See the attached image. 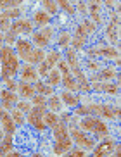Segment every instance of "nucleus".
Listing matches in <instances>:
<instances>
[{
  "label": "nucleus",
  "instance_id": "obj_1",
  "mask_svg": "<svg viewBox=\"0 0 121 157\" xmlns=\"http://www.w3.org/2000/svg\"><path fill=\"white\" fill-rule=\"evenodd\" d=\"M52 131H54V138H56L54 152H56L57 155H62V154H66L71 148V145H73V138H71V135H69V129H68L66 123L57 121V124L52 128Z\"/></svg>",
  "mask_w": 121,
  "mask_h": 157
},
{
  "label": "nucleus",
  "instance_id": "obj_2",
  "mask_svg": "<svg viewBox=\"0 0 121 157\" xmlns=\"http://www.w3.org/2000/svg\"><path fill=\"white\" fill-rule=\"evenodd\" d=\"M0 62H2V76H4L5 79L12 78L14 74H18L19 60H18V56L14 54V50H12L10 47L0 48Z\"/></svg>",
  "mask_w": 121,
  "mask_h": 157
},
{
  "label": "nucleus",
  "instance_id": "obj_3",
  "mask_svg": "<svg viewBox=\"0 0 121 157\" xmlns=\"http://www.w3.org/2000/svg\"><path fill=\"white\" fill-rule=\"evenodd\" d=\"M66 57H68V66H69V71L76 76V79H78V85H80V90H83V92H90L92 88H90L88 85V79L85 78V74L81 73V69H80V66H78V60H76V54L73 48H69L68 50V54H66Z\"/></svg>",
  "mask_w": 121,
  "mask_h": 157
},
{
  "label": "nucleus",
  "instance_id": "obj_4",
  "mask_svg": "<svg viewBox=\"0 0 121 157\" xmlns=\"http://www.w3.org/2000/svg\"><path fill=\"white\" fill-rule=\"evenodd\" d=\"M80 126H81V129H83V131H92V133L97 135V136H104V135H107L106 123H102V121L97 119V117H92V116L83 117V119H81V123H80Z\"/></svg>",
  "mask_w": 121,
  "mask_h": 157
},
{
  "label": "nucleus",
  "instance_id": "obj_5",
  "mask_svg": "<svg viewBox=\"0 0 121 157\" xmlns=\"http://www.w3.org/2000/svg\"><path fill=\"white\" fill-rule=\"evenodd\" d=\"M69 135H71V138L76 142V145L85 148V150H92V148L95 147V138H92L90 135L83 133V131H78L76 128H71Z\"/></svg>",
  "mask_w": 121,
  "mask_h": 157
},
{
  "label": "nucleus",
  "instance_id": "obj_6",
  "mask_svg": "<svg viewBox=\"0 0 121 157\" xmlns=\"http://www.w3.org/2000/svg\"><path fill=\"white\" fill-rule=\"evenodd\" d=\"M43 112H45V107H38V105L31 107L28 111V123L40 131H43L47 128L45 123H43Z\"/></svg>",
  "mask_w": 121,
  "mask_h": 157
},
{
  "label": "nucleus",
  "instance_id": "obj_7",
  "mask_svg": "<svg viewBox=\"0 0 121 157\" xmlns=\"http://www.w3.org/2000/svg\"><path fill=\"white\" fill-rule=\"evenodd\" d=\"M60 59V54L59 52H50L49 56H45L43 57V60L38 64V74H42V76H47V73H49V69H52L54 67V64H56L57 60Z\"/></svg>",
  "mask_w": 121,
  "mask_h": 157
},
{
  "label": "nucleus",
  "instance_id": "obj_8",
  "mask_svg": "<svg viewBox=\"0 0 121 157\" xmlns=\"http://www.w3.org/2000/svg\"><path fill=\"white\" fill-rule=\"evenodd\" d=\"M50 38H52V29L50 28H42L33 35L31 42L35 43L38 48H43V47H47L49 43H50Z\"/></svg>",
  "mask_w": 121,
  "mask_h": 157
},
{
  "label": "nucleus",
  "instance_id": "obj_9",
  "mask_svg": "<svg viewBox=\"0 0 121 157\" xmlns=\"http://www.w3.org/2000/svg\"><path fill=\"white\" fill-rule=\"evenodd\" d=\"M33 29V24L31 21H28V19H16L14 23L10 24V31L14 33V35H28V33H31Z\"/></svg>",
  "mask_w": 121,
  "mask_h": 157
},
{
  "label": "nucleus",
  "instance_id": "obj_10",
  "mask_svg": "<svg viewBox=\"0 0 121 157\" xmlns=\"http://www.w3.org/2000/svg\"><path fill=\"white\" fill-rule=\"evenodd\" d=\"M112 150H114V142H112L111 138H107V140H104V142L99 143L97 147H93L92 155L93 157H104V155L112 154Z\"/></svg>",
  "mask_w": 121,
  "mask_h": 157
},
{
  "label": "nucleus",
  "instance_id": "obj_11",
  "mask_svg": "<svg viewBox=\"0 0 121 157\" xmlns=\"http://www.w3.org/2000/svg\"><path fill=\"white\" fill-rule=\"evenodd\" d=\"M0 124H2V128H4V131L7 135H14L16 124H14V121H12L9 112L4 111V107H0Z\"/></svg>",
  "mask_w": 121,
  "mask_h": 157
},
{
  "label": "nucleus",
  "instance_id": "obj_12",
  "mask_svg": "<svg viewBox=\"0 0 121 157\" xmlns=\"http://www.w3.org/2000/svg\"><path fill=\"white\" fill-rule=\"evenodd\" d=\"M106 35H107V40L112 45H118V38H119V35H118V14H112L111 23H109V26L106 29Z\"/></svg>",
  "mask_w": 121,
  "mask_h": 157
},
{
  "label": "nucleus",
  "instance_id": "obj_13",
  "mask_svg": "<svg viewBox=\"0 0 121 157\" xmlns=\"http://www.w3.org/2000/svg\"><path fill=\"white\" fill-rule=\"evenodd\" d=\"M16 50H18V56L21 57L23 60H26L29 57L33 50V43L28 42V40H18L16 42Z\"/></svg>",
  "mask_w": 121,
  "mask_h": 157
},
{
  "label": "nucleus",
  "instance_id": "obj_14",
  "mask_svg": "<svg viewBox=\"0 0 121 157\" xmlns=\"http://www.w3.org/2000/svg\"><path fill=\"white\" fill-rule=\"evenodd\" d=\"M38 79V71L33 67L31 64L24 66L23 71H21V81H28V83H35Z\"/></svg>",
  "mask_w": 121,
  "mask_h": 157
},
{
  "label": "nucleus",
  "instance_id": "obj_15",
  "mask_svg": "<svg viewBox=\"0 0 121 157\" xmlns=\"http://www.w3.org/2000/svg\"><path fill=\"white\" fill-rule=\"evenodd\" d=\"M90 56H102V57H109V59H118L119 52L112 47H107V48H90L88 50Z\"/></svg>",
  "mask_w": 121,
  "mask_h": 157
},
{
  "label": "nucleus",
  "instance_id": "obj_16",
  "mask_svg": "<svg viewBox=\"0 0 121 157\" xmlns=\"http://www.w3.org/2000/svg\"><path fill=\"white\" fill-rule=\"evenodd\" d=\"M0 98H2V107L4 109H10V105H14L16 102H18L16 93L10 92V90H2L0 92Z\"/></svg>",
  "mask_w": 121,
  "mask_h": 157
},
{
  "label": "nucleus",
  "instance_id": "obj_17",
  "mask_svg": "<svg viewBox=\"0 0 121 157\" xmlns=\"http://www.w3.org/2000/svg\"><path fill=\"white\" fill-rule=\"evenodd\" d=\"M87 36H88L87 29L83 28V24H80L78 28H76L75 38H73V45H75V48H80V47H83V45H85V42H87Z\"/></svg>",
  "mask_w": 121,
  "mask_h": 157
},
{
  "label": "nucleus",
  "instance_id": "obj_18",
  "mask_svg": "<svg viewBox=\"0 0 121 157\" xmlns=\"http://www.w3.org/2000/svg\"><path fill=\"white\" fill-rule=\"evenodd\" d=\"M18 92L23 98H31L35 95V86L31 83H28V81H21L18 86Z\"/></svg>",
  "mask_w": 121,
  "mask_h": 157
},
{
  "label": "nucleus",
  "instance_id": "obj_19",
  "mask_svg": "<svg viewBox=\"0 0 121 157\" xmlns=\"http://www.w3.org/2000/svg\"><path fill=\"white\" fill-rule=\"evenodd\" d=\"M50 17L52 16L47 12V10H37L35 14H33V21L38 24V26H47V24L50 23Z\"/></svg>",
  "mask_w": 121,
  "mask_h": 157
},
{
  "label": "nucleus",
  "instance_id": "obj_20",
  "mask_svg": "<svg viewBox=\"0 0 121 157\" xmlns=\"http://www.w3.org/2000/svg\"><path fill=\"white\" fill-rule=\"evenodd\" d=\"M43 57H45V52H43L42 48H33L31 54H29V57L26 59V62H28V64H31V66L40 64V62L43 60Z\"/></svg>",
  "mask_w": 121,
  "mask_h": 157
},
{
  "label": "nucleus",
  "instance_id": "obj_21",
  "mask_svg": "<svg viewBox=\"0 0 121 157\" xmlns=\"http://www.w3.org/2000/svg\"><path fill=\"white\" fill-rule=\"evenodd\" d=\"M47 105L50 107V111L56 112V114H59V112L62 111V100H60V97H57V95H49Z\"/></svg>",
  "mask_w": 121,
  "mask_h": 157
},
{
  "label": "nucleus",
  "instance_id": "obj_22",
  "mask_svg": "<svg viewBox=\"0 0 121 157\" xmlns=\"http://www.w3.org/2000/svg\"><path fill=\"white\" fill-rule=\"evenodd\" d=\"M60 100H62V104H68V105L71 107H75L78 105V102H80V97H76L75 92H62V95H60Z\"/></svg>",
  "mask_w": 121,
  "mask_h": 157
},
{
  "label": "nucleus",
  "instance_id": "obj_23",
  "mask_svg": "<svg viewBox=\"0 0 121 157\" xmlns=\"http://www.w3.org/2000/svg\"><path fill=\"white\" fill-rule=\"evenodd\" d=\"M33 86H35V92L40 93V95H43V97H49V95H52V86L50 85H45L43 81H35L33 83Z\"/></svg>",
  "mask_w": 121,
  "mask_h": 157
},
{
  "label": "nucleus",
  "instance_id": "obj_24",
  "mask_svg": "<svg viewBox=\"0 0 121 157\" xmlns=\"http://www.w3.org/2000/svg\"><path fill=\"white\" fill-rule=\"evenodd\" d=\"M12 150V135H7L0 140V155H7Z\"/></svg>",
  "mask_w": 121,
  "mask_h": 157
},
{
  "label": "nucleus",
  "instance_id": "obj_25",
  "mask_svg": "<svg viewBox=\"0 0 121 157\" xmlns=\"http://www.w3.org/2000/svg\"><path fill=\"white\" fill-rule=\"evenodd\" d=\"M99 4L100 0H90L88 4V14L92 16V19L95 23H100V16H99Z\"/></svg>",
  "mask_w": 121,
  "mask_h": 157
},
{
  "label": "nucleus",
  "instance_id": "obj_26",
  "mask_svg": "<svg viewBox=\"0 0 121 157\" xmlns=\"http://www.w3.org/2000/svg\"><path fill=\"white\" fill-rule=\"evenodd\" d=\"M95 88L100 90V92L112 93V95H116V93H118V85L116 83H109V81H106V83H97V85H95Z\"/></svg>",
  "mask_w": 121,
  "mask_h": 157
},
{
  "label": "nucleus",
  "instance_id": "obj_27",
  "mask_svg": "<svg viewBox=\"0 0 121 157\" xmlns=\"http://www.w3.org/2000/svg\"><path fill=\"white\" fill-rule=\"evenodd\" d=\"M57 121H59V117H57V114L56 112H43V123H45V126L47 128H54V126L57 124Z\"/></svg>",
  "mask_w": 121,
  "mask_h": 157
},
{
  "label": "nucleus",
  "instance_id": "obj_28",
  "mask_svg": "<svg viewBox=\"0 0 121 157\" xmlns=\"http://www.w3.org/2000/svg\"><path fill=\"white\" fill-rule=\"evenodd\" d=\"M47 76H49V83H50V86H56V85L60 83V73H59V69H54V67H52V69L47 73Z\"/></svg>",
  "mask_w": 121,
  "mask_h": 157
},
{
  "label": "nucleus",
  "instance_id": "obj_29",
  "mask_svg": "<svg viewBox=\"0 0 121 157\" xmlns=\"http://www.w3.org/2000/svg\"><path fill=\"white\" fill-rule=\"evenodd\" d=\"M10 29V17L7 14V10H4L0 14V31H9Z\"/></svg>",
  "mask_w": 121,
  "mask_h": 157
},
{
  "label": "nucleus",
  "instance_id": "obj_30",
  "mask_svg": "<svg viewBox=\"0 0 121 157\" xmlns=\"http://www.w3.org/2000/svg\"><path fill=\"white\" fill-rule=\"evenodd\" d=\"M42 5L45 7V10H47L50 16L57 14V4L54 2V0H42Z\"/></svg>",
  "mask_w": 121,
  "mask_h": 157
},
{
  "label": "nucleus",
  "instance_id": "obj_31",
  "mask_svg": "<svg viewBox=\"0 0 121 157\" xmlns=\"http://www.w3.org/2000/svg\"><path fill=\"white\" fill-rule=\"evenodd\" d=\"M10 117H12V121H14L16 126H19V124H23L24 123V116H23V112L19 111V109H12V111H10Z\"/></svg>",
  "mask_w": 121,
  "mask_h": 157
},
{
  "label": "nucleus",
  "instance_id": "obj_32",
  "mask_svg": "<svg viewBox=\"0 0 121 157\" xmlns=\"http://www.w3.org/2000/svg\"><path fill=\"white\" fill-rule=\"evenodd\" d=\"M31 102H33V105H38V107H47V100H45V97L43 95H33L31 97Z\"/></svg>",
  "mask_w": 121,
  "mask_h": 157
},
{
  "label": "nucleus",
  "instance_id": "obj_33",
  "mask_svg": "<svg viewBox=\"0 0 121 157\" xmlns=\"http://www.w3.org/2000/svg\"><path fill=\"white\" fill-rule=\"evenodd\" d=\"M54 2H56V4H59L60 7L68 12V14H75V9H73V5H71L68 0H54Z\"/></svg>",
  "mask_w": 121,
  "mask_h": 157
},
{
  "label": "nucleus",
  "instance_id": "obj_34",
  "mask_svg": "<svg viewBox=\"0 0 121 157\" xmlns=\"http://www.w3.org/2000/svg\"><path fill=\"white\" fill-rule=\"evenodd\" d=\"M99 78H100V79H106V81H107V79H111V78H116V73H114L112 69H104L102 73L99 74Z\"/></svg>",
  "mask_w": 121,
  "mask_h": 157
},
{
  "label": "nucleus",
  "instance_id": "obj_35",
  "mask_svg": "<svg viewBox=\"0 0 121 157\" xmlns=\"http://www.w3.org/2000/svg\"><path fill=\"white\" fill-rule=\"evenodd\" d=\"M66 154H68V155H73V157H76V155H78V157H83V155H85V152H83V150H81L80 147H76V148H69V150H68Z\"/></svg>",
  "mask_w": 121,
  "mask_h": 157
},
{
  "label": "nucleus",
  "instance_id": "obj_36",
  "mask_svg": "<svg viewBox=\"0 0 121 157\" xmlns=\"http://www.w3.org/2000/svg\"><path fill=\"white\" fill-rule=\"evenodd\" d=\"M59 45L60 47L69 45V35H68V33H62V35L59 36Z\"/></svg>",
  "mask_w": 121,
  "mask_h": 157
},
{
  "label": "nucleus",
  "instance_id": "obj_37",
  "mask_svg": "<svg viewBox=\"0 0 121 157\" xmlns=\"http://www.w3.org/2000/svg\"><path fill=\"white\" fill-rule=\"evenodd\" d=\"M16 4H18V0H0V7H5V9H10Z\"/></svg>",
  "mask_w": 121,
  "mask_h": 157
},
{
  "label": "nucleus",
  "instance_id": "obj_38",
  "mask_svg": "<svg viewBox=\"0 0 121 157\" xmlns=\"http://www.w3.org/2000/svg\"><path fill=\"white\" fill-rule=\"evenodd\" d=\"M83 28L87 29V33H92L93 29H95V24H93L92 21H88V19H85L83 21Z\"/></svg>",
  "mask_w": 121,
  "mask_h": 157
},
{
  "label": "nucleus",
  "instance_id": "obj_39",
  "mask_svg": "<svg viewBox=\"0 0 121 157\" xmlns=\"http://www.w3.org/2000/svg\"><path fill=\"white\" fill-rule=\"evenodd\" d=\"M16 104H18L19 111H29V109H31V105H29V104H26V102H16Z\"/></svg>",
  "mask_w": 121,
  "mask_h": 157
},
{
  "label": "nucleus",
  "instance_id": "obj_40",
  "mask_svg": "<svg viewBox=\"0 0 121 157\" xmlns=\"http://www.w3.org/2000/svg\"><path fill=\"white\" fill-rule=\"evenodd\" d=\"M7 14H9V17H19L21 12H19V9H12L10 7V9H7Z\"/></svg>",
  "mask_w": 121,
  "mask_h": 157
},
{
  "label": "nucleus",
  "instance_id": "obj_41",
  "mask_svg": "<svg viewBox=\"0 0 121 157\" xmlns=\"http://www.w3.org/2000/svg\"><path fill=\"white\" fill-rule=\"evenodd\" d=\"M5 42H7V43H14V33H12V31H7V36H5Z\"/></svg>",
  "mask_w": 121,
  "mask_h": 157
},
{
  "label": "nucleus",
  "instance_id": "obj_42",
  "mask_svg": "<svg viewBox=\"0 0 121 157\" xmlns=\"http://www.w3.org/2000/svg\"><path fill=\"white\" fill-rule=\"evenodd\" d=\"M7 88H9L10 92H12V90H16V83L10 78H7Z\"/></svg>",
  "mask_w": 121,
  "mask_h": 157
},
{
  "label": "nucleus",
  "instance_id": "obj_43",
  "mask_svg": "<svg viewBox=\"0 0 121 157\" xmlns=\"http://www.w3.org/2000/svg\"><path fill=\"white\" fill-rule=\"evenodd\" d=\"M104 4H106V5H112V4H114V0H104Z\"/></svg>",
  "mask_w": 121,
  "mask_h": 157
},
{
  "label": "nucleus",
  "instance_id": "obj_44",
  "mask_svg": "<svg viewBox=\"0 0 121 157\" xmlns=\"http://www.w3.org/2000/svg\"><path fill=\"white\" fill-rule=\"evenodd\" d=\"M2 42H4V36H2V31H0V47H2Z\"/></svg>",
  "mask_w": 121,
  "mask_h": 157
},
{
  "label": "nucleus",
  "instance_id": "obj_45",
  "mask_svg": "<svg viewBox=\"0 0 121 157\" xmlns=\"http://www.w3.org/2000/svg\"><path fill=\"white\" fill-rule=\"evenodd\" d=\"M2 138H4V136H2V128H0V140H2Z\"/></svg>",
  "mask_w": 121,
  "mask_h": 157
},
{
  "label": "nucleus",
  "instance_id": "obj_46",
  "mask_svg": "<svg viewBox=\"0 0 121 157\" xmlns=\"http://www.w3.org/2000/svg\"><path fill=\"white\" fill-rule=\"evenodd\" d=\"M68 2H69V4H71V2H76V0H68Z\"/></svg>",
  "mask_w": 121,
  "mask_h": 157
},
{
  "label": "nucleus",
  "instance_id": "obj_47",
  "mask_svg": "<svg viewBox=\"0 0 121 157\" xmlns=\"http://www.w3.org/2000/svg\"><path fill=\"white\" fill-rule=\"evenodd\" d=\"M18 2H24V0H18Z\"/></svg>",
  "mask_w": 121,
  "mask_h": 157
}]
</instances>
